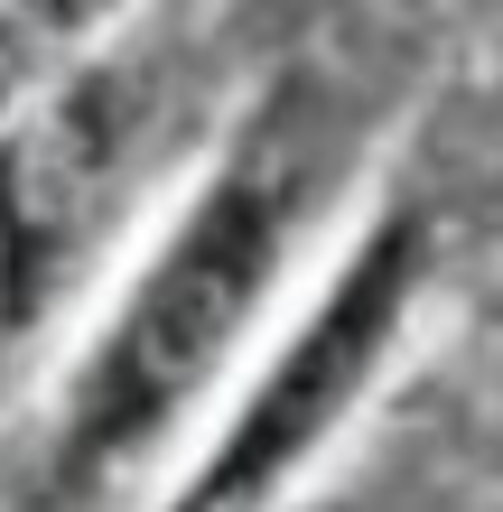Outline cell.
Here are the masks:
<instances>
[{
  "mask_svg": "<svg viewBox=\"0 0 503 512\" xmlns=\"http://www.w3.org/2000/svg\"><path fill=\"white\" fill-rule=\"evenodd\" d=\"M299 205H308V159L289 140H261L224 168V187L196 205V224L159 252V270L131 289L122 326L84 364L75 401H66V475L131 457L196 391V373L243 336L261 280L280 270L289 233H299Z\"/></svg>",
  "mask_w": 503,
  "mask_h": 512,
  "instance_id": "obj_1",
  "label": "cell"
}]
</instances>
